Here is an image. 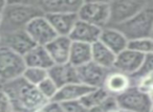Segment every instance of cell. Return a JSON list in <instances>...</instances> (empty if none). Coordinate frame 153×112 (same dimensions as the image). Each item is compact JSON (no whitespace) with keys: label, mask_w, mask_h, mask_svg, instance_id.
<instances>
[{"label":"cell","mask_w":153,"mask_h":112,"mask_svg":"<svg viewBox=\"0 0 153 112\" xmlns=\"http://www.w3.org/2000/svg\"><path fill=\"white\" fill-rule=\"evenodd\" d=\"M57 36L68 37L78 21L76 14H49L44 15Z\"/></svg>","instance_id":"obj_17"},{"label":"cell","mask_w":153,"mask_h":112,"mask_svg":"<svg viewBox=\"0 0 153 112\" xmlns=\"http://www.w3.org/2000/svg\"><path fill=\"white\" fill-rule=\"evenodd\" d=\"M145 57L146 56L140 55L135 51L126 48L125 50L115 56L114 65H113L112 69L122 72L130 78L132 74H134L137 71V69L144 61Z\"/></svg>","instance_id":"obj_10"},{"label":"cell","mask_w":153,"mask_h":112,"mask_svg":"<svg viewBox=\"0 0 153 112\" xmlns=\"http://www.w3.org/2000/svg\"><path fill=\"white\" fill-rule=\"evenodd\" d=\"M43 112H64L61 104L55 101H49L41 108Z\"/></svg>","instance_id":"obj_31"},{"label":"cell","mask_w":153,"mask_h":112,"mask_svg":"<svg viewBox=\"0 0 153 112\" xmlns=\"http://www.w3.org/2000/svg\"><path fill=\"white\" fill-rule=\"evenodd\" d=\"M25 67H37L48 70L53 65L44 46H34L23 57Z\"/></svg>","instance_id":"obj_20"},{"label":"cell","mask_w":153,"mask_h":112,"mask_svg":"<svg viewBox=\"0 0 153 112\" xmlns=\"http://www.w3.org/2000/svg\"><path fill=\"white\" fill-rule=\"evenodd\" d=\"M115 56L117 55H114L110 49L107 48L100 41L91 44V62L105 69H112L113 65H114Z\"/></svg>","instance_id":"obj_21"},{"label":"cell","mask_w":153,"mask_h":112,"mask_svg":"<svg viewBox=\"0 0 153 112\" xmlns=\"http://www.w3.org/2000/svg\"><path fill=\"white\" fill-rule=\"evenodd\" d=\"M24 30L32 39L35 45H38V46H45L57 37L44 15L33 19L25 26Z\"/></svg>","instance_id":"obj_8"},{"label":"cell","mask_w":153,"mask_h":112,"mask_svg":"<svg viewBox=\"0 0 153 112\" xmlns=\"http://www.w3.org/2000/svg\"><path fill=\"white\" fill-rule=\"evenodd\" d=\"M36 87L39 92H40V94L48 102L53 101V97L57 94L58 89H59V87H58L48 76H47L46 79H44V80H43L40 84L37 85Z\"/></svg>","instance_id":"obj_27"},{"label":"cell","mask_w":153,"mask_h":112,"mask_svg":"<svg viewBox=\"0 0 153 112\" xmlns=\"http://www.w3.org/2000/svg\"><path fill=\"white\" fill-rule=\"evenodd\" d=\"M70 46L71 40L68 37L57 36L44 47L53 64H65L68 63Z\"/></svg>","instance_id":"obj_15"},{"label":"cell","mask_w":153,"mask_h":112,"mask_svg":"<svg viewBox=\"0 0 153 112\" xmlns=\"http://www.w3.org/2000/svg\"><path fill=\"white\" fill-rule=\"evenodd\" d=\"M108 95L109 94L104 90L103 87H100V88H92L80 99V102H81L87 109H91V108L100 106Z\"/></svg>","instance_id":"obj_23"},{"label":"cell","mask_w":153,"mask_h":112,"mask_svg":"<svg viewBox=\"0 0 153 112\" xmlns=\"http://www.w3.org/2000/svg\"><path fill=\"white\" fill-rule=\"evenodd\" d=\"M76 15L81 21L103 30L109 24V1H82Z\"/></svg>","instance_id":"obj_4"},{"label":"cell","mask_w":153,"mask_h":112,"mask_svg":"<svg viewBox=\"0 0 153 112\" xmlns=\"http://www.w3.org/2000/svg\"><path fill=\"white\" fill-rule=\"evenodd\" d=\"M110 70H107L94 62H88L84 65L76 67V73L79 83L88 86L89 88H100L103 87L104 81Z\"/></svg>","instance_id":"obj_9"},{"label":"cell","mask_w":153,"mask_h":112,"mask_svg":"<svg viewBox=\"0 0 153 112\" xmlns=\"http://www.w3.org/2000/svg\"><path fill=\"white\" fill-rule=\"evenodd\" d=\"M149 1L144 0H117L109 1L110 17L108 26H115L128 21L140 13Z\"/></svg>","instance_id":"obj_7"},{"label":"cell","mask_w":153,"mask_h":112,"mask_svg":"<svg viewBox=\"0 0 153 112\" xmlns=\"http://www.w3.org/2000/svg\"><path fill=\"white\" fill-rule=\"evenodd\" d=\"M7 1H5V0H0V14H2L3 10L7 7Z\"/></svg>","instance_id":"obj_32"},{"label":"cell","mask_w":153,"mask_h":112,"mask_svg":"<svg viewBox=\"0 0 153 112\" xmlns=\"http://www.w3.org/2000/svg\"><path fill=\"white\" fill-rule=\"evenodd\" d=\"M120 109L130 112H152V94L140 90L136 86L117 96Z\"/></svg>","instance_id":"obj_6"},{"label":"cell","mask_w":153,"mask_h":112,"mask_svg":"<svg viewBox=\"0 0 153 112\" xmlns=\"http://www.w3.org/2000/svg\"><path fill=\"white\" fill-rule=\"evenodd\" d=\"M36 112H43V111H42V110L40 109V110H38V111H36Z\"/></svg>","instance_id":"obj_36"},{"label":"cell","mask_w":153,"mask_h":112,"mask_svg":"<svg viewBox=\"0 0 153 112\" xmlns=\"http://www.w3.org/2000/svg\"><path fill=\"white\" fill-rule=\"evenodd\" d=\"M42 15V12L35 1L7 2L1 14L0 36L17 30H24L25 26L33 19Z\"/></svg>","instance_id":"obj_2"},{"label":"cell","mask_w":153,"mask_h":112,"mask_svg":"<svg viewBox=\"0 0 153 112\" xmlns=\"http://www.w3.org/2000/svg\"><path fill=\"white\" fill-rule=\"evenodd\" d=\"M109 112H122V110L120 109V108H117V109H114V110H111V111Z\"/></svg>","instance_id":"obj_33"},{"label":"cell","mask_w":153,"mask_h":112,"mask_svg":"<svg viewBox=\"0 0 153 112\" xmlns=\"http://www.w3.org/2000/svg\"><path fill=\"white\" fill-rule=\"evenodd\" d=\"M92 88L81 83H71L66 84L58 89V92L53 101L58 103H66V102L80 101L88 91Z\"/></svg>","instance_id":"obj_19"},{"label":"cell","mask_w":153,"mask_h":112,"mask_svg":"<svg viewBox=\"0 0 153 112\" xmlns=\"http://www.w3.org/2000/svg\"><path fill=\"white\" fill-rule=\"evenodd\" d=\"M131 86L132 82L129 76L113 69H111L108 72L104 81V84H103L104 90L109 95H112V96L115 97L119 96L123 92H125Z\"/></svg>","instance_id":"obj_16"},{"label":"cell","mask_w":153,"mask_h":112,"mask_svg":"<svg viewBox=\"0 0 153 112\" xmlns=\"http://www.w3.org/2000/svg\"><path fill=\"white\" fill-rule=\"evenodd\" d=\"M22 78L30 84L37 86L40 84L44 79L47 76V70L42 69V68H37V67H25L23 73H22Z\"/></svg>","instance_id":"obj_25"},{"label":"cell","mask_w":153,"mask_h":112,"mask_svg":"<svg viewBox=\"0 0 153 112\" xmlns=\"http://www.w3.org/2000/svg\"><path fill=\"white\" fill-rule=\"evenodd\" d=\"M12 112H15V111H12Z\"/></svg>","instance_id":"obj_37"},{"label":"cell","mask_w":153,"mask_h":112,"mask_svg":"<svg viewBox=\"0 0 153 112\" xmlns=\"http://www.w3.org/2000/svg\"><path fill=\"white\" fill-rule=\"evenodd\" d=\"M47 76L59 88L66 84L79 83L76 68L70 65L69 63L53 64L47 70Z\"/></svg>","instance_id":"obj_14"},{"label":"cell","mask_w":153,"mask_h":112,"mask_svg":"<svg viewBox=\"0 0 153 112\" xmlns=\"http://www.w3.org/2000/svg\"><path fill=\"white\" fill-rule=\"evenodd\" d=\"M127 48L143 56L152 55L153 39H135L128 41Z\"/></svg>","instance_id":"obj_24"},{"label":"cell","mask_w":153,"mask_h":112,"mask_svg":"<svg viewBox=\"0 0 153 112\" xmlns=\"http://www.w3.org/2000/svg\"><path fill=\"white\" fill-rule=\"evenodd\" d=\"M64 112H88V109L80 101L60 103Z\"/></svg>","instance_id":"obj_28"},{"label":"cell","mask_w":153,"mask_h":112,"mask_svg":"<svg viewBox=\"0 0 153 112\" xmlns=\"http://www.w3.org/2000/svg\"><path fill=\"white\" fill-rule=\"evenodd\" d=\"M90 61H91V45L71 42L68 63L76 68Z\"/></svg>","instance_id":"obj_22"},{"label":"cell","mask_w":153,"mask_h":112,"mask_svg":"<svg viewBox=\"0 0 153 112\" xmlns=\"http://www.w3.org/2000/svg\"><path fill=\"white\" fill-rule=\"evenodd\" d=\"M0 25H1V14H0Z\"/></svg>","instance_id":"obj_34"},{"label":"cell","mask_w":153,"mask_h":112,"mask_svg":"<svg viewBox=\"0 0 153 112\" xmlns=\"http://www.w3.org/2000/svg\"><path fill=\"white\" fill-rule=\"evenodd\" d=\"M12 111H13V108H12L11 102H10L7 93L0 87V112H12Z\"/></svg>","instance_id":"obj_30"},{"label":"cell","mask_w":153,"mask_h":112,"mask_svg":"<svg viewBox=\"0 0 153 112\" xmlns=\"http://www.w3.org/2000/svg\"><path fill=\"white\" fill-rule=\"evenodd\" d=\"M0 44L5 45L21 57H24L33 47L36 46L25 30H17L0 36Z\"/></svg>","instance_id":"obj_11"},{"label":"cell","mask_w":153,"mask_h":112,"mask_svg":"<svg viewBox=\"0 0 153 112\" xmlns=\"http://www.w3.org/2000/svg\"><path fill=\"white\" fill-rule=\"evenodd\" d=\"M43 15L49 14H76L82 4L78 0H41L36 1Z\"/></svg>","instance_id":"obj_12"},{"label":"cell","mask_w":153,"mask_h":112,"mask_svg":"<svg viewBox=\"0 0 153 112\" xmlns=\"http://www.w3.org/2000/svg\"><path fill=\"white\" fill-rule=\"evenodd\" d=\"M110 27L117 28L128 41L135 39H153V4H148L134 17L122 24Z\"/></svg>","instance_id":"obj_3"},{"label":"cell","mask_w":153,"mask_h":112,"mask_svg":"<svg viewBox=\"0 0 153 112\" xmlns=\"http://www.w3.org/2000/svg\"><path fill=\"white\" fill-rule=\"evenodd\" d=\"M122 110V109H121ZM122 112H130V111H125V110H122Z\"/></svg>","instance_id":"obj_35"},{"label":"cell","mask_w":153,"mask_h":112,"mask_svg":"<svg viewBox=\"0 0 153 112\" xmlns=\"http://www.w3.org/2000/svg\"><path fill=\"white\" fill-rule=\"evenodd\" d=\"M0 87L7 93L15 112H36L48 102L36 86L27 83L22 76L3 83Z\"/></svg>","instance_id":"obj_1"},{"label":"cell","mask_w":153,"mask_h":112,"mask_svg":"<svg viewBox=\"0 0 153 112\" xmlns=\"http://www.w3.org/2000/svg\"><path fill=\"white\" fill-rule=\"evenodd\" d=\"M153 73V56L148 55L145 57L142 65L137 69V71L130 76V80L132 82V86L137 82L138 80L143 78H146L148 76H152Z\"/></svg>","instance_id":"obj_26"},{"label":"cell","mask_w":153,"mask_h":112,"mask_svg":"<svg viewBox=\"0 0 153 112\" xmlns=\"http://www.w3.org/2000/svg\"><path fill=\"white\" fill-rule=\"evenodd\" d=\"M99 41L104 44L107 48L110 49L114 55L125 50L128 45V40L126 39V37L117 28L110 27V26L103 28Z\"/></svg>","instance_id":"obj_18"},{"label":"cell","mask_w":153,"mask_h":112,"mask_svg":"<svg viewBox=\"0 0 153 112\" xmlns=\"http://www.w3.org/2000/svg\"><path fill=\"white\" fill-rule=\"evenodd\" d=\"M25 69L23 57L0 44V82L3 83L20 78Z\"/></svg>","instance_id":"obj_5"},{"label":"cell","mask_w":153,"mask_h":112,"mask_svg":"<svg viewBox=\"0 0 153 112\" xmlns=\"http://www.w3.org/2000/svg\"><path fill=\"white\" fill-rule=\"evenodd\" d=\"M133 86H136L140 90L144 91V92L152 94V76H148L146 78L140 79Z\"/></svg>","instance_id":"obj_29"},{"label":"cell","mask_w":153,"mask_h":112,"mask_svg":"<svg viewBox=\"0 0 153 112\" xmlns=\"http://www.w3.org/2000/svg\"><path fill=\"white\" fill-rule=\"evenodd\" d=\"M101 32H102V28L78 20L68 38L71 40V42L85 43V44L91 45L100 40Z\"/></svg>","instance_id":"obj_13"}]
</instances>
